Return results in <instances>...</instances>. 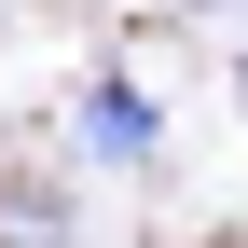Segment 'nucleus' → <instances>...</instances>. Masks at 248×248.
Returning a JSON list of instances; mask_svg holds the SVG:
<instances>
[{"label": "nucleus", "instance_id": "nucleus-2", "mask_svg": "<svg viewBox=\"0 0 248 248\" xmlns=\"http://www.w3.org/2000/svg\"><path fill=\"white\" fill-rule=\"evenodd\" d=\"M193 14H221V0H193Z\"/></svg>", "mask_w": 248, "mask_h": 248}, {"label": "nucleus", "instance_id": "nucleus-1", "mask_svg": "<svg viewBox=\"0 0 248 248\" xmlns=\"http://www.w3.org/2000/svg\"><path fill=\"white\" fill-rule=\"evenodd\" d=\"M83 152H97V166H152V152H166V110H152L124 69H97L83 83Z\"/></svg>", "mask_w": 248, "mask_h": 248}, {"label": "nucleus", "instance_id": "nucleus-3", "mask_svg": "<svg viewBox=\"0 0 248 248\" xmlns=\"http://www.w3.org/2000/svg\"><path fill=\"white\" fill-rule=\"evenodd\" d=\"M234 83H248V69H234Z\"/></svg>", "mask_w": 248, "mask_h": 248}]
</instances>
